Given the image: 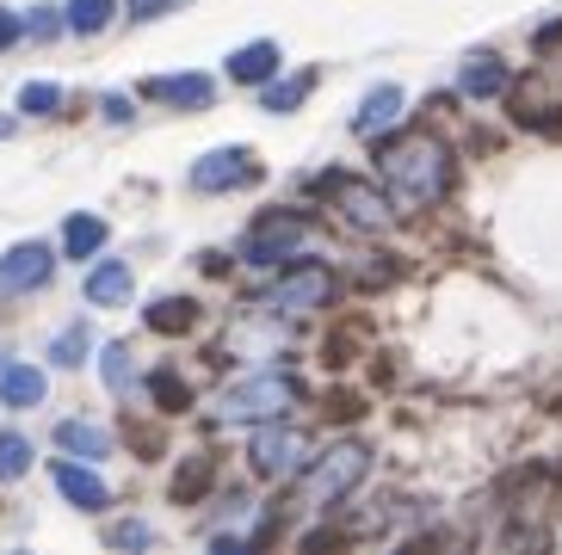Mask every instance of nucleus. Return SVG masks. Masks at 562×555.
I'll use <instances>...</instances> for the list:
<instances>
[{"mask_svg":"<svg viewBox=\"0 0 562 555\" xmlns=\"http://www.w3.org/2000/svg\"><path fill=\"white\" fill-rule=\"evenodd\" d=\"M56 444H63L68 457H81V463L112 457V432H105V426H93V420H63V426H56Z\"/></svg>","mask_w":562,"mask_h":555,"instance_id":"f8f14e48","label":"nucleus"},{"mask_svg":"<svg viewBox=\"0 0 562 555\" xmlns=\"http://www.w3.org/2000/svg\"><path fill=\"white\" fill-rule=\"evenodd\" d=\"M458 87H463V99H495L501 87H507V63H495V56H476V63H463Z\"/></svg>","mask_w":562,"mask_h":555,"instance_id":"f3484780","label":"nucleus"},{"mask_svg":"<svg viewBox=\"0 0 562 555\" xmlns=\"http://www.w3.org/2000/svg\"><path fill=\"white\" fill-rule=\"evenodd\" d=\"M149 99L180 105V112H204V105L216 99V81L211 75H161V81H149Z\"/></svg>","mask_w":562,"mask_h":555,"instance_id":"9b49d317","label":"nucleus"},{"mask_svg":"<svg viewBox=\"0 0 562 555\" xmlns=\"http://www.w3.org/2000/svg\"><path fill=\"white\" fill-rule=\"evenodd\" d=\"M56 488H63L68 507H81V512H105V507H112V488H105L87 463H56Z\"/></svg>","mask_w":562,"mask_h":555,"instance_id":"9d476101","label":"nucleus"},{"mask_svg":"<svg viewBox=\"0 0 562 555\" xmlns=\"http://www.w3.org/2000/svg\"><path fill=\"white\" fill-rule=\"evenodd\" d=\"M131 291H136V278H131V265H124V260H105V265H93V272H87V303H100V309L124 303Z\"/></svg>","mask_w":562,"mask_h":555,"instance_id":"2eb2a0df","label":"nucleus"},{"mask_svg":"<svg viewBox=\"0 0 562 555\" xmlns=\"http://www.w3.org/2000/svg\"><path fill=\"white\" fill-rule=\"evenodd\" d=\"M56 105H63V87H50V81H32L19 93V112H32V117H50Z\"/></svg>","mask_w":562,"mask_h":555,"instance_id":"393cba45","label":"nucleus"},{"mask_svg":"<svg viewBox=\"0 0 562 555\" xmlns=\"http://www.w3.org/2000/svg\"><path fill=\"white\" fill-rule=\"evenodd\" d=\"M149 537H155L149 524H112V543H124V550H143Z\"/></svg>","mask_w":562,"mask_h":555,"instance_id":"bb28decb","label":"nucleus"},{"mask_svg":"<svg viewBox=\"0 0 562 555\" xmlns=\"http://www.w3.org/2000/svg\"><path fill=\"white\" fill-rule=\"evenodd\" d=\"M402 117V87H371V93L359 99V117H352V131L359 136H383L390 124Z\"/></svg>","mask_w":562,"mask_h":555,"instance_id":"ddd939ff","label":"nucleus"},{"mask_svg":"<svg viewBox=\"0 0 562 555\" xmlns=\"http://www.w3.org/2000/svg\"><path fill=\"white\" fill-rule=\"evenodd\" d=\"M161 7H173V0H131V13H136V19H155Z\"/></svg>","mask_w":562,"mask_h":555,"instance_id":"7c9ffc66","label":"nucleus"},{"mask_svg":"<svg viewBox=\"0 0 562 555\" xmlns=\"http://www.w3.org/2000/svg\"><path fill=\"white\" fill-rule=\"evenodd\" d=\"M334 296V272L328 265H291L279 284H266L260 309H272L279 321H297V315H315Z\"/></svg>","mask_w":562,"mask_h":555,"instance_id":"20e7f679","label":"nucleus"},{"mask_svg":"<svg viewBox=\"0 0 562 555\" xmlns=\"http://www.w3.org/2000/svg\"><path fill=\"white\" fill-rule=\"evenodd\" d=\"M25 32H32V37H50V32H56V19H50V7H37V13H32V25H25Z\"/></svg>","mask_w":562,"mask_h":555,"instance_id":"c85d7f7f","label":"nucleus"},{"mask_svg":"<svg viewBox=\"0 0 562 555\" xmlns=\"http://www.w3.org/2000/svg\"><path fill=\"white\" fill-rule=\"evenodd\" d=\"M100 376L112 395H131L136 389V364H131V346H105L100 352Z\"/></svg>","mask_w":562,"mask_h":555,"instance_id":"412c9836","label":"nucleus"},{"mask_svg":"<svg viewBox=\"0 0 562 555\" xmlns=\"http://www.w3.org/2000/svg\"><path fill=\"white\" fill-rule=\"evenodd\" d=\"M303 457H310V439H303L297 426L260 420V439H254V451H248L254 475H266V482H284V475L303 469Z\"/></svg>","mask_w":562,"mask_h":555,"instance_id":"423d86ee","label":"nucleus"},{"mask_svg":"<svg viewBox=\"0 0 562 555\" xmlns=\"http://www.w3.org/2000/svg\"><path fill=\"white\" fill-rule=\"evenodd\" d=\"M50 272H56L50 247H44V241H19L13 253L0 260V303H13V296L44 291V284H50Z\"/></svg>","mask_w":562,"mask_h":555,"instance_id":"0eeeda50","label":"nucleus"},{"mask_svg":"<svg viewBox=\"0 0 562 555\" xmlns=\"http://www.w3.org/2000/svg\"><path fill=\"white\" fill-rule=\"evenodd\" d=\"M105 19H112V0H68V32H105Z\"/></svg>","mask_w":562,"mask_h":555,"instance_id":"4be33fe9","label":"nucleus"},{"mask_svg":"<svg viewBox=\"0 0 562 555\" xmlns=\"http://www.w3.org/2000/svg\"><path fill=\"white\" fill-rule=\"evenodd\" d=\"M303 247H310V216H291V211H272L260 229L248 235L241 247V260L248 265H284V260H303Z\"/></svg>","mask_w":562,"mask_h":555,"instance_id":"39448f33","label":"nucleus"},{"mask_svg":"<svg viewBox=\"0 0 562 555\" xmlns=\"http://www.w3.org/2000/svg\"><path fill=\"white\" fill-rule=\"evenodd\" d=\"M25 469H32V444L19 439V432H0V482H13Z\"/></svg>","mask_w":562,"mask_h":555,"instance_id":"5701e85b","label":"nucleus"},{"mask_svg":"<svg viewBox=\"0 0 562 555\" xmlns=\"http://www.w3.org/2000/svg\"><path fill=\"white\" fill-rule=\"evenodd\" d=\"M19 32H25V25H19V13H7V7H0V49L19 44Z\"/></svg>","mask_w":562,"mask_h":555,"instance_id":"cd10ccee","label":"nucleus"},{"mask_svg":"<svg viewBox=\"0 0 562 555\" xmlns=\"http://www.w3.org/2000/svg\"><path fill=\"white\" fill-rule=\"evenodd\" d=\"M310 87H315V68H303V75H291V81H266L260 87V105H266V112H291Z\"/></svg>","mask_w":562,"mask_h":555,"instance_id":"aec40b11","label":"nucleus"},{"mask_svg":"<svg viewBox=\"0 0 562 555\" xmlns=\"http://www.w3.org/2000/svg\"><path fill=\"white\" fill-rule=\"evenodd\" d=\"M260 180V161L248 148H211L199 167H192V185L199 192H235V185H254Z\"/></svg>","mask_w":562,"mask_h":555,"instance_id":"6e6552de","label":"nucleus"},{"mask_svg":"<svg viewBox=\"0 0 562 555\" xmlns=\"http://www.w3.org/2000/svg\"><path fill=\"white\" fill-rule=\"evenodd\" d=\"M105 247V223L100 216H68V229H63V253L68 260H93Z\"/></svg>","mask_w":562,"mask_h":555,"instance_id":"a211bd4d","label":"nucleus"},{"mask_svg":"<svg viewBox=\"0 0 562 555\" xmlns=\"http://www.w3.org/2000/svg\"><path fill=\"white\" fill-rule=\"evenodd\" d=\"M105 117L112 124H131V99H105Z\"/></svg>","mask_w":562,"mask_h":555,"instance_id":"c756f323","label":"nucleus"},{"mask_svg":"<svg viewBox=\"0 0 562 555\" xmlns=\"http://www.w3.org/2000/svg\"><path fill=\"white\" fill-rule=\"evenodd\" d=\"M0 401L7 408H37L44 401V371L37 364H0Z\"/></svg>","mask_w":562,"mask_h":555,"instance_id":"dca6fc26","label":"nucleus"},{"mask_svg":"<svg viewBox=\"0 0 562 555\" xmlns=\"http://www.w3.org/2000/svg\"><path fill=\"white\" fill-rule=\"evenodd\" d=\"M87 340H93V333H87V321H75V327H63V333H56V340H50V359H56V364H63V371H68V364H81V352H87Z\"/></svg>","mask_w":562,"mask_h":555,"instance_id":"b1692460","label":"nucleus"},{"mask_svg":"<svg viewBox=\"0 0 562 555\" xmlns=\"http://www.w3.org/2000/svg\"><path fill=\"white\" fill-rule=\"evenodd\" d=\"M334 192V204H340V216H347L352 229H364V235H383L390 229V223H396V211H390V204H383L378 192H364L359 180H322Z\"/></svg>","mask_w":562,"mask_h":555,"instance_id":"1a4fd4ad","label":"nucleus"},{"mask_svg":"<svg viewBox=\"0 0 562 555\" xmlns=\"http://www.w3.org/2000/svg\"><path fill=\"white\" fill-rule=\"evenodd\" d=\"M279 75V44L266 37V44H241L229 56V81H248V87H266Z\"/></svg>","mask_w":562,"mask_h":555,"instance_id":"4468645a","label":"nucleus"},{"mask_svg":"<svg viewBox=\"0 0 562 555\" xmlns=\"http://www.w3.org/2000/svg\"><path fill=\"white\" fill-rule=\"evenodd\" d=\"M192 321H199V303H186V296H161V303H149L155 333H186Z\"/></svg>","mask_w":562,"mask_h":555,"instance_id":"6ab92c4d","label":"nucleus"},{"mask_svg":"<svg viewBox=\"0 0 562 555\" xmlns=\"http://www.w3.org/2000/svg\"><path fill=\"white\" fill-rule=\"evenodd\" d=\"M149 389H155V401H161L167 414H180L186 401H192V389H186V383H180L173 371H155V383H149Z\"/></svg>","mask_w":562,"mask_h":555,"instance_id":"a878e982","label":"nucleus"},{"mask_svg":"<svg viewBox=\"0 0 562 555\" xmlns=\"http://www.w3.org/2000/svg\"><path fill=\"white\" fill-rule=\"evenodd\" d=\"M297 383L279 371H254L241 376V383H229V389L216 395V420L223 426H260V420H284V414L297 408Z\"/></svg>","mask_w":562,"mask_h":555,"instance_id":"f03ea898","label":"nucleus"},{"mask_svg":"<svg viewBox=\"0 0 562 555\" xmlns=\"http://www.w3.org/2000/svg\"><path fill=\"white\" fill-rule=\"evenodd\" d=\"M383 180H390L396 211H427V204H439L446 185H451V148L432 131L402 136V143L383 148Z\"/></svg>","mask_w":562,"mask_h":555,"instance_id":"f257e3e1","label":"nucleus"},{"mask_svg":"<svg viewBox=\"0 0 562 555\" xmlns=\"http://www.w3.org/2000/svg\"><path fill=\"white\" fill-rule=\"evenodd\" d=\"M364 475H371V444H359V439L334 444L328 457H315L310 482H303V507H310V512L334 507L340 494H352V488H359Z\"/></svg>","mask_w":562,"mask_h":555,"instance_id":"7ed1b4c3","label":"nucleus"}]
</instances>
